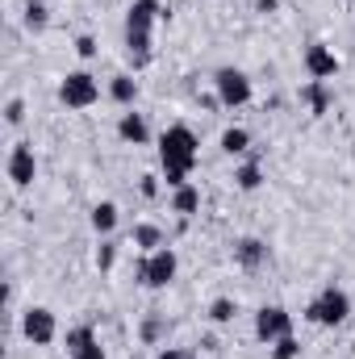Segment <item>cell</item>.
Masks as SVG:
<instances>
[{"label":"cell","mask_w":355,"mask_h":359,"mask_svg":"<svg viewBox=\"0 0 355 359\" xmlns=\"http://www.w3.org/2000/svg\"><path fill=\"white\" fill-rule=\"evenodd\" d=\"M196 159H201V142H196V134H192L184 121L168 126V130L159 134V163H163V168H176V172H188V176H192Z\"/></svg>","instance_id":"obj_1"},{"label":"cell","mask_w":355,"mask_h":359,"mask_svg":"<svg viewBox=\"0 0 355 359\" xmlns=\"http://www.w3.org/2000/svg\"><path fill=\"white\" fill-rule=\"evenodd\" d=\"M351 318V297H347V288H339V284H326L309 305H305V322H314V326H343Z\"/></svg>","instance_id":"obj_2"},{"label":"cell","mask_w":355,"mask_h":359,"mask_svg":"<svg viewBox=\"0 0 355 359\" xmlns=\"http://www.w3.org/2000/svg\"><path fill=\"white\" fill-rule=\"evenodd\" d=\"M213 96H217V104L222 109H243V104H251V76L247 72H239V67H217L213 72Z\"/></svg>","instance_id":"obj_3"},{"label":"cell","mask_w":355,"mask_h":359,"mask_svg":"<svg viewBox=\"0 0 355 359\" xmlns=\"http://www.w3.org/2000/svg\"><path fill=\"white\" fill-rule=\"evenodd\" d=\"M176 271H180V255L172 251V247H159V251H151V255H142V264H138V284L142 288H168L172 280H176Z\"/></svg>","instance_id":"obj_4"},{"label":"cell","mask_w":355,"mask_h":359,"mask_svg":"<svg viewBox=\"0 0 355 359\" xmlns=\"http://www.w3.org/2000/svg\"><path fill=\"white\" fill-rule=\"evenodd\" d=\"M59 100L67 104V109H92L96 100H100V84H96V76L92 72H67L63 80H59Z\"/></svg>","instance_id":"obj_5"},{"label":"cell","mask_w":355,"mask_h":359,"mask_svg":"<svg viewBox=\"0 0 355 359\" xmlns=\"http://www.w3.org/2000/svg\"><path fill=\"white\" fill-rule=\"evenodd\" d=\"M21 334H25V343H34V347H51V343L59 339V318H55V309L29 305V309L21 313Z\"/></svg>","instance_id":"obj_6"},{"label":"cell","mask_w":355,"mask_h":359,"mask_svg":"<svg viewBox=\"0 0 355 359\" xmlns=\"http://www.w3.org/2000/svg\"><path fill=\"white\" fill-rule=\"evenodd\" d=\"M284 334H293V313L284 309V305H264L260 313H255V339L272 347L276 339H284Z\"/></svg>","instance_id":"obj_7"},{"label":"cell","mask_w":355,"mask_h":359,"mask_svg":"<svg viewBox=\"0 0 355 359\" xmlns=\"http://www.w3.org/2000/svg\"><path fill=\"white\" fill-rule=\"evenodd\" d=\"M301 63H305V76H309V80H326V84H330V80L339 76V55H335L326 42H309Z\"/></svg>","instance_id":"obj_8"},{"label":"cell","mask_w":355,"mask_h":359,"mask_svg":"<svg viewBox=\"0 0 355 359\" xmlns=\"http://www.w3.org/2000/svg\"><path fill=\"white\" fill-rule=\"evenodd\" d=\"M4 172L13 180V188H29L34 176H38V159H34V147L29 142H17L13 151H8V163H4Z\"/></svg>","instance_id":"obj_9"},{"label":"cell","mask_w":355,"mask_h":359,"mask_svg":"<svg viewBox=\"0 0 355 359\" xmlns=\"http://www.w3.org/2000/svg\"><path fill=\"white\" fill-rule=\"evenodd\" d=\"M163 17H168V8L159 0H134L126 13V34H151L155 21H163Z\"/></svg>","instance_id":"obj_10"},{"label":"cell","mask_w":355,"mask_h":359,"mask_svg":"<svg viewBox=\"0 0 355 359\" xmlns=\"http://www.w3.org/2000/svg\"><path fill=\"white\" fill-rule=\"evenodd\" d=\"M117 138L130 142V147H147V142H151V126H147V117L134 113V109H126V113L117 117Z\"/></svg>","instance_id":"obj_11"},{"label":"cell","mask_w":355,"mask_h":359,"mask_svg":"<svg viewBox=\"0 0 355 359\" xmlns=\"http://www.w3.org/2000/svg\"><path fill=\"white\" fill-rule=\"evenodd\" d=\"M130 243L142 251V255H151V251H159V247H168V238H163V230L155 226V222H138L134 230H130Z\"/></svg>","instance_id":"obj_12"},{"label":"cell","mask_w":355,"mask_h":359,"mask_svg":"<svg viewBox=\"0 0 355 359\" xmlns=\"http://www.w3.org/2000/svg\"><path fill=\"white\" fill-rule=\"evenodd\" d=\"M117 217H121V213H117V205H113V201H100V205H92L88 226L100 234V238H109V234L117 230Z\"/></svg>","instance_id":"obj_13"},{"label":"cell","mask_w":355,"mask_h":359,"mask_svg":"<svg viewBox=\"0 0 355 359\" xmlns=\"http://www.w3.org/2000/svg\"><path fill=\"white\" fill-rule=\"evenodd\" d=\"M196 209H201V188H196V184H184V188L172 192V213H180L184 222H188Z\"/></svg>","instance_id":"obj_14"},{"label":"cell","mask_w":355,"mask_h":359,"mask_svg":"<svg viewBox=\"0 0 355 359\" xmlns=\"http://www.w3.org/2000/svg\"><path fill=\"white\" fill-rule=\"evenodd\" d=\"M109 96H113V104L134 109V100H138V80H134V76H113V80H109Z\"/></svg>","instance_id":"obj_15"},{"label":"cell","mask_w":355,"mask_h":359,"mask_svg":"<svg viewBox=\"0 0 355 359\" xmlns=\"http://www.w3.org/2000/svg\"><path fill=\"white\" fill-rule=\"evenodd\" d=\"M301 100L309 104L314 117H322V113L330 109V88H326V80H309V84L301 88Z\"/></svg>","instance_id":"obj_16"},{"label":"cell","mask_w":355,"mask_h":359,"mask_svg":"<svg viewBox=\"0 0 355 359\" xmlns=\"http://www.w3.org/2000/svg\"><path fill=\"white\" fill-rule=\"evenodd\" d=\"M234 259H239L243 268H260L267 259V247L260 238H239V243H234Z\"/></svg>","instance_id":"obj_17"},{"label":"cell","mask_w":355,"mask_h":359,"mask_svg":"<svg viewBox=\"0 0 355 359\" xmlns=\"http://www.w3.org/2000/svg\"><path fill=\"white\" fill-rule=\"evenodd\" d=\"M222 151L234 159V155H247L251 151V130L247 126H230V130H222Z\"/></svg>","instance_id":"obj_18"},{"label":"cell","mask_w":355,"mask_h":359,"mask_svg":"<svg viewBox=\"0 0 355 359\" xmlns=\"http://www.w3.org/2000/svg\"><path fill=\"white\" fill-rule=\"evenodd\" d=\"M234 184H239L243 192H260V188H264V168H260V159H247V163L234 172Z\"/></svg>","instance_id":"obj_19"},{"label":"cell","mask_w":355,"mask_h":359,"mask_svg":"<svg viewBox=\"0 0 355 359\" xmlns=\"http://www.w3.org/2000/svg\"><path fill=\"white\" fill-rule=\"evenodd\" d=\"M21 21H25V29H34V34H42V29L51 25V13H46V0H25V13H21Z\"/></svg>","instance_id":"obj_20"},{"label":"cell","mask_w":355,"mask_h":359,"mask_svg":"<svg viewBox=\"0 0 355 359\" xmlns=\"http://www.w3.org/2000/svg\"><path fill=\"white\" fill-rule=\"evenodd\" d=\"M234 318H239V301H234V297H217V301L209 305V322H213V326H230Z\"/></svg>","instance_id":"obj_21"},{"label":"cell","mask_w":355,"mask_h":359,"mask_svg":"<svg viewBox=\"0 0 355 359\" xmlns=\"http://www.w3.org/2000/svg\"><path fill=\"white\" fill-rule=\"evenodd\" d=\"M63 343H67V355H72V351H80V347L96 343V330H92V326H72V330L63 334Z\"/></svg>","instance_id":"obj_22"},{"label":"cell","mask_w":355,"mask_h":359,"mask_svg":"<svg viewBox=\"0 0 355 359\" xmlns=\"http://www.w3.org/2000/svg\"><path fill=\"white\" fill-rule=\"evenodd\" d=\"M297 355H301V343L293 334H284V339L272 343V359H297Z\"/></svg>","instance_id":"obj_23"},{"label":"cell","mask_w":355,"mask_h":359,"mask_svg":"<svg viewBox=\"0 0 355 359\" xmlns=\"http://www.w3.org/2000/svg\"><path fill=\"white\" fill-rule=\"evenodd\" d=\"M117 264V243H109V238H100V247H96V268L109 271Z\"/></svg>","instance_id":"obj_24"},{"label":"cell","mask_w":355,"mask_h":359,"mask_svg":"<svg viewBox=\"0 0 355 359\" xmlns=\"http://www.w3.org/2000/svg\"><path fill=\"white\" fill-rule=\"evenodd\" d=\"M4 121H8V126H21V121H25V100H21V96L4 100Z\"/></svg>","instance_id":"obj_25"},{"label":"cell","mask_w":355,"mask_h":359,"mask_svg":"<svg viewBox=\"0 0 355 359\" xmlns=\"http://www.w3.org/2000/svg\"><path fill=\"white\" fill-rule=\"evenodd\" d=\"M159 339H163V322H159V318H147V322H142V343L155 347Z\"/></svg>","instance_id":"obj_26"},{"label":"cell","mask_w":355,"mask_h":359,"mask_svg":"<svg viewBox=\"0 0 355 359\" xmlns=\"http://www.w3.org/2000/svg\"><path fill=\"white\" fill-rule=\"evenodd\" d=\"M67 359H109V355H105V347H100V339H96V343H88V347H80V351H72Z\"/></svg>","instance_id":"obj_27"},{"label":"cell","mask_w":355,"mask_h":359,"mask_svg":"<svg viewBox=\"0 0 355 359\" xmlns=\"http://www.w3.org/2000/svg\"><path fill=\"white\" fill-rule=\"evenodd\" d=\"M76 55H80V59H92V55H96V38H92V34H80V38H76Z\"/></svg>","instance_id":"obj_28"},{"label":"cell","mask_w":355,"mask_h":359,"mask_svg":"<svg viewBox=\"0 0 355 359\" xmlns=\"http://www.w3.org/2000/svg\"><path fill=\"white\" fill-rule=\"evenodd\" d=\"M155 359H196L192 351H184V347H159V355Z\"/></svg>","instance_id":"obj_29"},{"label":"cell","mask_w":355,"mask_h":359,"mask_svg":"<svg viewBox=\"0 0 355 359\" xmlns=\"http://www.w3.org/2000/svg\"><path fill=\"white\" fill-rule=\"evenodd\" d=\"M142 196H159V176H142Z\"/></svg>","instance_id":"obj_30"}]
</instances>
